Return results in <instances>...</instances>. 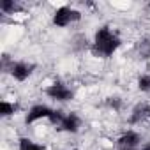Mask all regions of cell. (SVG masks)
Wrapping results in <instances>:
<instances>
[{
	"instance_id": "30bf717a",
	"label": "cell",
	"mask_w": 150,
	"mask_h": 150,
	"mask_svg": "<svg viewBox=\"0 0 150 150\" xmlns=\"http://www.w3.org/2000/svg\"><path fill=\"white\" fill-rule=\"evenodd\" d=\"M138 90L150 92V74H141L138 78Z\"/></svg>"
},
{
	"instance_id": "277c9868",
	"label": "cell",
	"mask_w": 150,
	"mask_h": 150,
	"mask_svg": "<svg viewBox=\"0 0 150 150\" xmlns=\"http://www.w3.org/2000/svg\"><path fill=\"white\" fill-rule=\"evenodd\" d=\"M35 65L34 64H28V62H23V60H18V62H13L11 67H9V74L11 78L18 83H25L34 72Z\"/></svg>"
},
{
	"instance_id": "ba28073f",
	"label": "cell",
	"mask_w": 150,
	"mask_h": 150,
	"mask_svg": "<svg viewBox=\"0 0 150 150\" xmlns=\"http://www.w3.org/2000/svg\"><path fill=\"white\" fill-rule=\"evenodd\" d=\"M18 146H20V150H44L39 143H35L34 139H30L27 136H21L18 139Z\"/></svg>"
},
{
	"instance_id": "3957f363",
	"label": "cell",
	"mask_w": 150,
	"mask_h": 150,
	"mask_svg": "<svg viewBox=\"0 0 150 150\" xmlns=\"http://www.w3.org/2000/svg\"><path fill=\"white\" fill-rule=\"evenodd\" d=\"M44 94L55 103H69L74 99V90L60 81H53L51 85H48L44 88Z\"/></svg>"
},
{
	"instance_id": "52a82bcc",
	"label": "cell",
	"mask_w": 150,
	"mask_h": 150,
	"mask_svg": "<svg viewBox=\"0 0 150 150\" xmlns=\"http://www.w3.org/2000/svg\"><path fill=\"white\" fill-rule=\"evenodd\" d=\"M117 143L120 145V148H136V146L141 143V134H139L138 131H132V129L124 131V132L118 136Z\"/></svg>"
},
{
	"instance_id": "4fadbf2b",
	"label": "cell",
	"mask_w": 150,
	"mask_h": 150,
	"mask_svg": "<svg viewBox=\"0 0 150 150\" xmlns=\"http://www.w3.org/2000/svg\"><path fill=\"white\" fill-rule=\"evenodd\" d=\"M148 118H150V110H148Z\"/></svg>"
},
{
	"instance_id": "8fae6325",
	"label": "cell",
	"mask_w": 150,
	"mask_h": 150,
	"mask_svg": "<svg viewBox=\"0 0 150 150\" xmlns=\"http://www.w3.org/2000/svg\"><path fill=\"white\" fill-rule=\"evenodd\" d=\"M139 150H150V143H146V145H143Z\"/></svg>"
},
{
	"instance_id": "8992f818",
	"label": "cell",
	"mask_w": 150,
	"mask_h": 150,
	"mask_svg": "<svg viewBox=\"0 0 150 150\" xmlns=\"http://www.w3.org/2000/svg\"><path fill=\"white\" fill-rule=\"evenodd\" d=\"M80 127H81V118L76 115V113H65L62 124L58 125V129L65 134H78L80 132Z\"/></svg>"
},
{
	"instance_id": "5b68a950",
	"label": "cell",
	"mask_w": 150,
	"mask_h": 150,
	"mask_svg": "<svg viewBox=\"0 0 150 150\" xmlns=\"http://www.w3.org/2000/svg\"><path fill=\"white\" fill-rule=\"evenodd\" d=\"M51 113H53V108H50L48 104H42V103L41 104H34L25 115V124L30 125L34 122H39V120H50Z\"/></svg>"
},
{
	"instance_id": "9c48e42d",
	"label": "cell",
	"mask_w": 150,
	"mask_h": 150,
	"mask_svg": "<svg viewBox=\"0 0 150 150\" xmlns=\"http://www.w3.org/2000/svg\"><path fill=\"white\" fill-rule=\"evenodd\" d=\"M16 104L14 103H9L7 99H2L0 101V115H2L4 118H7V117H13L14 113H16Z\"/></svg>"
},
{
	"instance_id": "7c38bea8",
	"label": "cell",
	"mask_w": 150,
	"mask_h": 150,
	"mask_svg": "<svg viewBox=\"0 0 150 150\" xmlns=\"http://www.w3.org/2000/svg\"><path fill=\"white\" fill-rule=\"evenodd\" d=\"M120 150H138V148H120Z\"/></svg>"
},
{
	"instance_id": "6da1fadb",
	"label": "cell",
	"mask_w": 150,
	"mask_h": 150,
	"mask_svg": "<svg viewBox=\"0 0 150 150\" xmlns=\"http://www.w3.org/2000/svg\"><path fill=\"white\" fill-rule=\"evenodd\" d=\"M122 46L120 37L110 28V27H99L94 34V41H92V51L96 57L101 58H110L113 57L118 48Z\"/></svg>"
},
{
	"instance_id": "7a4b0ae2",
	"label": "cell",
	"mask_w": 150,
	"mask_h": 150,
	"mask_svg": "<svg viewBox=\"0 0 150 150\" xmlns=\"http://www.w3.org/2000/svg\"><path fill=\"white\" fill-rule=\"evenodd\" d=\"M80 20H81V13L76 11L74 7H71V6H60L51 14V23L57 28H65L71 23H76Z\"/></svg>"
},
{
	"instance_id": "5bb4252c",
	"label": "cell",
	"mask_w": 150,
	"mask_h": 150,
	"mask_svg": "<svg viewBox=\"0 0 150 150\" xmlns=\"http://www.w3.org/2000/svg\"><path fill=\"white\" fill-rule=\"evenodd\" d=\"M148 9H150V2H148Z\"/></svg>"
}]
</instances>
